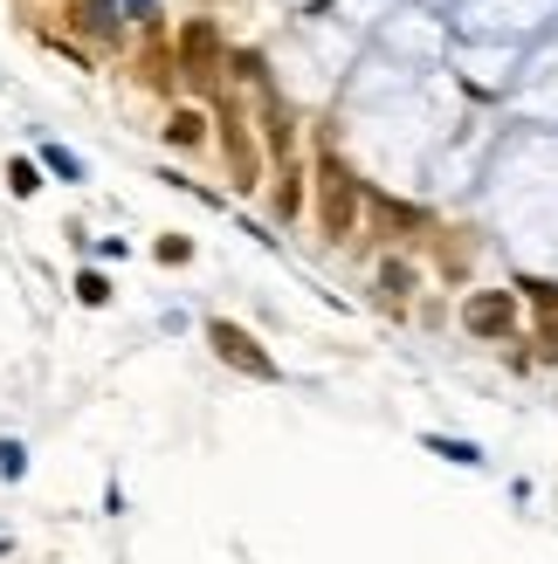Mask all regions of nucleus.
Returning <instances> with one entry per match:
<instances>
[{
    "instance_id": "nucleus-4",
    "label": "nucleus",
    "mask_w": 558,
    "mask_h": 564,
    "mask_svg": "<svg viewBox=\"0 0 558 564\" xmlns=\"http://www.w3.org/2000/svg\"><path fill=\"white\" fill-rule=\"evenodd\" d=\"M207 345H214V358H221V365H235V372H248V379H276V358H269V351H262L242 324L214 317V324H207Z\"/></svg>"
},
{
    "instance_id": "nucleus-5",
    "label": "nucleus",
    "mask_w": 558,
    "mask_h": 564,
    "mask_svg": "<svg viewBox=\"0 0 558 564\" xmlns=\"http://www.w3.org/2000/svg\"><path fill=\"white\" fill-rule=\"evenodd\" d=\"M303 193H311L303 159H276V165H269V214H276V228H290V220L303 214Z\"/></svg>"
},
{
    "instance_id": "nucleus-9",
    "label": "nucleus",
    "mask_w": 558,
    "mask_h": 564,
    "mask_svg": "<svg viewBox=\"0 0 558 564\" xmlns=\"http://www.w3.org/2000/svg\"><path fill=\"white\" fill-rule=\"evenodd\" d=\"M28 475V447L21 441H0V482H21Z\"/></svg>"
},
{
    "instance_id": "nucleus-10",
    "label": "nucleus",
    "mask_w": 558,
    "mask_h": 564,
    "mask_svg": "<svg viewBox=\"0 0 558 564\" xmlns=\"http://www.w3.org/2000/svg\"><path fill=\"white\" fill-rule=\"evenodd\" d=\"M76 296L90 303V310H104V303H110V282H104L97 269H83V275H76Z\"/></svg>"
},
{
    "instance_id": "nucleus-8",
    "label": "nucleus",
    "mask_w": 558,
    "mask_h": 564,
    "mask_svg": "<svg viewBox=\"0 0 558 564\" xmlns=\"http://www.w3.org/2000/svg\"><path fill=\"white\" fill-rule=\"evenodd\" d=\"M517 303H532L545 324H558V282H538V275H524V282H517Z\"/></svg>"
},
{
    "instance_id": "nucleus-14",
    "label": "nucleus",
    "mask_w": 558,
    "mask_h": 564,
    "mask_svg": "<svg viewBox=\"0 0 558 564\" xmlns=\"http://www.w3.org/2000/svg\"><path fill=\"white\" fill-rule=\"evenodd\" d=\"M186 256H193V248H186L180 235H165V241H159V262H186Z\"/></svg>"
},
{
    "instance_id": "nucleus-12",
    "label": "nucleus",
    "mask_w": 558,
    "mask_h": 564,
    "mask_svg": "<svg viewBox=\"0 0 558 564\" xmlns=\"http://www.w3.org/2000/svg\"><path fill=\"white\" fill-rule=\"evenodd\" d=\"M8 186H14V193H35V186H42V173H35L28 159H8Z\"/></svg>"
},
{
    "instance_id": "nucleus-11",
    "label": "nucleus",
    "mask_w": 558,
    "mask_h": 564,
    "mask_svg": "<svg viewBox=\"0 0 558 564\" xmlns=\"http://www.w3.org/2000/svg\"><path fill=\"white\" fill-rule=\"evenodd\" d=\"M428 447H434V455H449V462H462V468H476V462H483V455H476L469 441H441V434H434Z\"/></svg>"
},
{
    "instance_id": "nucleus-2",
    "label": "nucleus",
    "mask_w": 558,
    "mask_h": 564,
    "mask_svg": "<svg viewBox=\"0 0 558 564\" xmlns=\"http://www.w3.org/2000/svg\"><path fill=\"white\" fill-rule=\"evenodd\" d=\"M462 330L483 337V345L517 337V290H469L462 296Z\"/></svg>"
},
{
    "instance_id": "nucleus-6",
    "label": "nucleus",
    "mask_w": 558,
    "mask_h": 564,
    "mask_svg": "<svg viewBox=\"0 0 558 564\" xmlns=\"http://www.w3.org/2000/svg\"><path fill=\"white\" fill-rule=\"evenodd\" d=\"M165 145H173V152H207L214 145V110L180 104L173 118H165Z\"/></svg>"
},
{
    "instance_id": "nucleus-7",
    "label": "nucleus",
    "mask_w": 558,
    "mask_h": 564,
    "mask_svg": "<svg viewBox=\"0 0 558 564\" xmlns=\"http://www.w3.org/2000/svg\"><path fill=\"white\" fill-rule=\"evenodd\" d=\"M414 290H421V269H414L407 256H386V262H379V296L400 310V303H407Z\"/></svg>"
},
{
    "instance_id": "nucleus-13",
    "label": "nucleus",
    "mask_w": 558,
    "mask_h": 564,
    "mask_svg": "<svg viewBox=\"0 0 558 564\" xmlns=\"http://www.w3.org/2000/svg\"><path fill=\"white\" fill-rule=\"evenodd\" d=\"M42 159L55 165V173H63V180H83V159H69L63 145H42Z\"/></svg>"
},
{
    "instance_id": "nucleus-3",
    "label": "nucleus",
    "mask_w": 558,
    "mask_h": 564,
    "mask_svg": "<svg viewBox=\"0 0 558 564\" xmlns=\"http://www.w3.org/2000/svg\"><path fill=\"white\" fill-rule=\"evenodd\" d=\"M366 228H373L379 241H428L434 220H428L421 207L394 200V193H373V186H366Z\"/></svg>"
},
{
    "instance_id": "nucleus-1",
    "label": "nucleus",
    "mask_w": 558,
    "mask_h": 564,
    "mask_svg": "<svg viewBox=\"0 0 558 564\" xmlns=\"http://www.w3.org/2000/svg\"><path fill=\"white\" fill-rule=\"evenodd\" d=\"M311 200H318V235L324 241H352L366 228V186L352 180V165L339 152H318L311 165Z\"/></svg>"
}]
</instances>
